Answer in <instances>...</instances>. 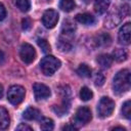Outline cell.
Instances as JSON below:
<instances>
[{"label":"cell","instance_id":"obj_1","mask_svg":"<svg viewBox=\"0 0 131 131\" xmlns=\"http://www.w3.org/2000/svg\"><path fill=\"white\" fill-rule=\"evenodd\" d=\"M113 89L116 94H123L130 89V71L121 70L117 73L113 82Z\"/></svg>","mask_w":131,"mask_h":131},{"label":"cell","instance_id":"obj_2","mask_svg":"<svg viewBox=\"0 0 131 131\" xmlns=\"http://www.w3.org/2000/svg\"><path fill=\"white\" fill-rule=\"evenodd\" d=\"M60 68V61L53 55H47L40 61V69L45 76L53 75Z\"/></svg>","mask_w":131,"mask_h":131},{"label":"cell","instance_id":"obj_3","mask_svg":"<svg viewBox=\"0 0 131 131\" xmlns=\"http://www.w3.org/2000/svg\"><path fill=\"white\" fill-rule=\"evenodd\" d=\"M25 94H26V90L24 87L19 85H13L8 89L7 99L11 104L17 105L24 100Z\"/></svg>","mask_w":131,"mask_h":131},{"label":"cell","instance_id":"obj_4","mask_svg":"<svg viewBox=\"0 0 131 131\" xmlns=\"http://www.w3.org/2000/svg\"><path fill=\"white\" fill-rule=\"evenodd\" d=\"M115 108V102L110 97H102L97 105V113L100 118L110 117Z\"/></svg>","mask_w":131,"mask_h":131},{"label":"cell","instance_id":"obj_5","mask_svg":"<svg viewBox=\"0 0 131 131\" xmlns=\"http://www.w3.org/2000/svg\"><path fill=\"white\" fill-rule=\"evenodd\" d=\"M19 56L25 63H31L36 58V51L31 44L23 43L19 48Z\"/></svg>","mask_w":131,"mask_h":131},{"label":"cell","instance_id":"obj_6","mask_svg":"<svg viewBox=\"0 0 131 131\" xmlns=\"http://www.w3.org/2000/svg\"><path fill=\"white\" fill-rule=\"evenodd\" d=\"M58 21V13L53 9L46 10L42 15V24L47 29H52Z\"/></svg>","mask_w":131,"mask_h":131},{"label":"cell","instance_id":"obj_7","mask_svg":"<svg viewBox=\"0 0 131 131\" xmlns=\"http://www.w3.org/2000/svg\"><path fill=\"white\" fill-rule=\"evenodd\" d=\"M92 119V114L89 107L87 106H81L77 110L75 115V122L79 125H85L89 123Z\"/></svg>","mask_w":131,"mask_h":131},{"label":"cell","instance_id":"obj_8","mask_svg":"<svg viewBox=\"0 0 131 131\" xmlns=\"http://www.w3.org/2000/svg\"><path fill=\"white\" fill-rule=\"evenodd\" d=\"M122 18H124V16L121 11V8H116L106 16L104 20V26L107 28H114L122 20Z\"/></svg>","mask_w":131,"mask_h":131},{"label":"cell","instance_id":"obj_9","mask_svg":"<svg viewBox=\"0 0 131 131\" xmlns=\"http://www.w3.org/2000/svg\"><path fill=\"white\" fill-rule=\"evenodd\" d=\"M33 90H34V94H35V98L37 100H42V99H46L50 96L51 92L49 87H47L44 84L41 83H35L33 85Z\"/></svg>","mask_w":131,"mask_h":131},{"label":"cell","instance_id":"obj_10","mask_svg":"<svg viewBox=\"0 0 131 131\" xmlns=\"http://www.w3.org/2000/svg\"><path fill=\"white\" fill-rule=\"evenodd\" d=\"M130 33H131V25L130 23H126L123 25V27L120 29L118 34L119 42L123 45H129L130 44Z\"/></svg>","mask_w":131,"mask_h":131},{"label":"cell","instance_id":"obj_11","mask_svg":"<svg viewBox=\"0 0 131 131\" xmlns=\"http://www.w3.org/2000/svg\"><path fill=\"white\" fill-rule=\"evenodd\" d=\"M75 30H76V26H75V24H74L72 20L67 19V20L63 21L62 27H61V33H62V36L72 38V36H73L74 33H75Z\"/></svg>","mask_w":131,"mask_h":131},{"label":"cell","instance_id":"obj_12","mask_svg":"<svg viewBox=\"0 0 131 131\" xmlns=\"http://www.w3.org/2000/svg\"><path fill=\"white\" fill-rule=\"evenodd\" d=\"M76 20L79 21L80 24L82 25H85V26H90V25H93L95 23V17L90 14V13H79L76 15Z\"/></svg>","mask_w":131,"mask_h":131},{"label":"cell","instance_id":"obj_13","mask_svg":"<svg viewBox=\"0 0 131 131\" xmlns=\"http://www.w3.org/2000/svg\"><path fill=\"white\" fill-rule=\"evenodd\" d=\"M23 116H24V118H25L26 120L35 121V120L40 119V117H41V112H40L39 110L35 108V107L30 106V107H28V108L24 112V115H23Z\"/></svg>","mask_w":131,"mask_h":131},{"label":"cell","instance_id":"obj_14","mask_svg":"<svg viewBox=\"0 0 131 131\" xmlns=\"http://www.w3.org/2000/svg\"><path fill=\"white\" fill-rule=\"evenodd\" d=\"M10 124V119H9V115L8 112L5 107L0 106V129H6Z\"/></svg>","mask_w":131,"mask_h":131},{"label":"cell","instance_id":"obj_15","mask_svg":"<svg viewBox=\"0 0 131 131\" xmlns=\"http://www.w3.org/2000/svg\"><path fill=\"white\" fill-rule=\"evenodd\" d=\"M110 3H111V0H95V2H94L95 12L98 14L104 13L108 8Z\"/></svg>","mask_w":131,"mask_h":131},{"label":"cell","instance_id":"obj_16","mask_svg":"<svg viewBox=\"0 0 131 131\" xmlns=\"http://www.w3.org/2000/svg\"><path fill=\"white\" fill-rule=\"evenodd\" d=\"M111 41H112V39H111L110 35H108V34H106V33H102V34H100V35L96 36V37H95V39H94L95 45H96V46H98V47L108 46V45L111 44Z\"/></svg>","mask_w":131,"mask_h":131},{"label":"cell","instance_id":"obj_17","mask_svg":"<svg viewBox=\"0 0 131 131\" xmlns=\"http://www.w3.org/2000/svg\"><path fill=\"white\" fill-rule=\"evenodd\" d=\"M97 62L98 64L103 68V69H108L111 66H112V62H113V57L110 55V54H106V53H102L100 55L97 56Z\"/></svg>","mask_w":131,"mask_h":131},{"label":"cell","instance_id":"obj_18","mask_svg":"<svg viewBox=\"0 0 131 131\" xmlns=\"http://www.w3.org/2000/svg\"><path fill=\"white\" fill-rule=\"evenodd\" d=\"M71 38L70 37H66V36H61L57 42V47L61 50V51H69L72 48V44L70 42Z\"/></svg>","mask_w":131,"mask_h":131},{"label":"cell","instance_id":"obj_19","mask_svg":"<svg viewBox=\"0 0 131 131\" xmlns=\"http://www.w3.org/2000/svg\"><path fill=\"white\" fill-rule=\"evenodd\" d=\"M12 3L23 12H27L31 8L30 0H12Z\"/></svg>","mask_w":131,"mask_h":131},{"label":"cell","instance_id":"obj_20","mask_svg":"<svg viewBox=\"0 0 131 131\" xmlns=\"http://www.w3.org/2000/svg\"><path fill=\"white\" fill-rule=\"evenodd\" d=\"M112 57H113V59L117 60L118 62H121V61H124V60L127 59V52L124 49L118 48V49H115L114 50Z\"/></svg>","mask_w":131,"mask_h":131},{"label":"cell","instance_id":"obj_21","mask_svg":"<svg viewBox=\"0 0 131 131\" xmlns=\"http://www.w3.org/2000/svg\"><path fill=\"white\" fill-rule=\"evenodd\" d=\"M77 74L80 77L83 78H89L91 76V69L86 64V63H82L79 66V68L77 69Z\"/></svg>","mask_w":131,"mask_h":131},{"label":"cell","instance_id":"obj_22","mask_svg":"<svg viewBox=\"0 0 131 131\" xmlns=\"http://www.w3.org/2000/svg\"><path fill=\"white\" fill-rule=\"evenodd\" d=\"M40 128L42 130L48 131V130H52L54 128V123L53 120L50 118H42L40 121Z\"/></svg>","mask_w":131,"mask_h":131},{"label":"cell","instance_id":"obj_23","mask_svg":"<svg viewBox=\"0 0 131 131\" xmlns=\"http://www.w3.org/2000/svg\"><path fill=\"white\" fill-rule=\"evenodd\" d=\"M59 6H60V8L62 10L67 11V12H70L75 8L76 4H75L74 0H60Z\"/></svg>","mask_w":131,"mask_h":131},{"label":"cell","instance_id":"obj_24","mask_svg":"<svg viewBox=\"0 0 131 131\" xmlns=\"http://www.w3.org/2000/svg\"><path fill=\"white\" fill-rule=\"evenodd\" d=\"M93 97L92 91L88 87H82L80 90V98L84 101H88Z\"/></svg>","mask_w":131,"mask_h":131},{"label":"cell","instance_id":"obj_25","mask_svg":"<svg viewBox=\"0 0 131 131\" xmlns=\"http://www.w3.org/2000/svg\"><path fill=\"white\" fill-rule=\"evenodd\" d=\"M122 114L128 120L131 118V102H130V100H127L124 102V104L122 106Z\"/></svg>","mask_w":131,"mask_h":131},{"label":"cell","instance_id":"obj_26","mask_svg":"<svg viewBox=\"0 0 131 131\" xmlns=\"http://www.w3.org/2000/svg\"><path fill=\"white\" fill-rule=\"evenodd\" d=\"M37 43H38L39 47L42 49V51L44 53H48L50 51V45L47 42V40H45V39H38L37 40Z\"/></svg>","mask_w":131,"mask_h":131},{"label":"cell","instance_id":"obj_27","mask_svg":"<svg viewBox=\"0 0 131 131\" xmlns=\"http://www.w3.org/2000/svg\"><path fill=\"white\" fill-rule=\"evenodd\" d=\"M104 83V76L102 73L100 72H97L94 76V84L96 86H101L102 84Z\"/></svg>","mask_w":131,"mask_h":131},{"label":"cell","instance_id":"obj_28","mask_svg":"<svg viewBox=\"0 0 131 131\" xmlns=\"http://www.w3.org/2000/svg\"><path fill=\"white\" fill-rule=\"evenodd\" d=\"M31 26H32V21H31V19H30L29 17H25V18L21 20V27H23V29H24L25 31L29 30V29L31 28Z\"/></svg>","mask_w":131,"mask_h":131},{"label":"cell","instance_id":"obj_29","mask_svg":"<svg viewBox=\"0 0 131 131\" xmlns=\"http://www.w3.org/2000/svg\"><path fill=\"white\" fill-rule=\"evenodd\" d=\"M6 16V9L2 3H0V20H3Z\"/></svg>","mask_w":131,"mask_h":131},{"label":"cell","instance_id":"obj_30","mask_svg":"<svg viewBox=\"0 0 131 131\" xmlns=\"http://www.w3.org/2000/svg\"><path fill=\"white\" fill-rule=\"evenodd\" d=\"M16 130H28V131H32V128H31L30 126H28V125L21 123V124H19V125L16 127Z\"/></svg>","mask_w":131,"mask_h":131},{"label":"cell","instance_id":"obj_31","mask_svg":"<svg viewBox=\"0 0 131 131\" xmlns=\"http://www.w3.org/2000/svg\"><path fill=\"white\" fill-rule=\"evenodd\" d=\"M78 128L77 127H75L74 125H67V126H64L63 128H62V130H77Z\"/></svg>","mask_w":131,"mask_h":131},{"label":"cell","instance_id":"obj_32","mask_svg":"<svg viewBox=\"0 0 131 131\" xmlns=\"http://www.w3.org/2000/svg\"><path fill=\"white\" fill-rule=\"evenodd\" d=\"M4 60H5V54H4V52L0 49V64H2V63L4 62Z\"/></svg>","mask_w":131,"mask_h":131},{"label":"cell","instance_id":"obj_33","mask_svg":"<svg viewBox=\"0 0 131 131\" xmlns=\"http://www.w3.org/2000/svg\"><path fill=\"white\" fill-rule=\"evenodd\" d=\"M111 130H121V131H125V128H124V127H120V126H117V127H113Z\"/></svg>","mask_w":131,"mask_h":131},{"label":"cell","instance_id":"obj_34","mask_svg":"<svg viewBox=\"0 0 131 131\" xmlns=\"http://www.w3.org/2000/svg\"><path fill=\"white\" fill-rule=\"evenodd\" d=\"M2 95H3V87L2 85H0V98L2 97Z\"/></svg>","mask_w":131,"mask_h":131},{"label":"cell","instance_id":"obj_35","mask_svg":"<svg viewBox=\"0 0 131 131\" xmlns=\"http://www.w3.org/2000/svg\"><path fill=\"white\" fill-rule=\"evenodd\" d=\"M84 1H85V2H86V3H89V2H91V1H92V0H84Z\"/></svg>","mask_w":131,"mask_h":131},{"label":"cell","instance_id":"obj_36","mask_svg":"<svg viewBox=\"0 0 131 131\" xmlns=\"http://www.w3.org/2000/svg\"><path fill=\"white\" fill-rule=\"evenodd\" d=\"M48 1H52V0H48Z\"/></svg>","mask_w":131,"mask_h":131}]
</instances>
